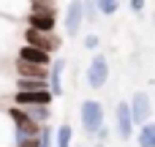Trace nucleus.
Segmentation results:
<instances>
[{
  "instance_id": "f257e3e1",
  "label": "nucleus",
  "mask_w": 155,
  "mask_h": 147,
  "mask_svg": "<svg viewBox=\"0 0 155 147\" xmlns=\"http://www.w3.org/2000/svg\"><path fill=\"white\" fill-rule=\"evenodd\" d=\"M79 120H82L84 134L87 136H95L104 128V104L95 101V98H84L79 104Z\"/></svg>"
},
{
  "instance_id": "f03ea898",
  "label": "nucleus",
  "mask_w": 155,
  "mask_h": 147,
  "mask_svg": "<svg viewBox=\"0 0 155 147\" xmlns=\"http://www.w3.org/2000/svg\"><path fill=\"white\" fill-rule=\"evenodd\" d=\"M5 112H8V117L14 120V128H16V142H19V139H35V136H41L44 125H41V123H35V120H33V117H30L22 106H16V104H14V106H8Z\"/></svg>"
},
{
  "instance_id": "7ed1b4c3",
  "label": "nucleus",
  "mask_w": 155,
  "mask_h": 147,
  "mask_svg": "<svg viewBox=\"0 0 155 147\" xmlns=\"http://www.w3.org/2000/svg\"><path fill=\"white\" fill-rule=\"evenodd\" d=\"M84 76H87V85H90L93 90L106 87V82H109V60H106V55H95V57L90 60Z\"/></svg>"
},
{
  "instance_id": "20e7f679",
  "label": "nucleus",
  "mask_w": 155,
  "mask_h": 147,
  "mask_svg": "<svg viewBox=\"0 0 155 147\" xmlns=\"http://www.w3.org/2000/svg\"><path fill=\"white\" fill-rule=\"evenodd\" d=\"M87 22V14H84V0H71L68 8H65V33L68 38L79 35L82 25Z\"/></svg>"
},
{
  "instance_id": "39448f33",
  "label": "nucleus",
  "mask_w": 155,
  "mask_h": 147,
  "mask_svg": "<svg viewBox=\"0 0 155 147\" xmlns=\"http://www.w3.org/2000/svg\"><path fill=\"white\" fill-rule=\"evenodd\" d=\"M114 120H117V136L123 142H128L134 136V128H136V120H134V112H131V104L128 101H120L117 109H114Z\"/></svg>"
},
{
  "instance_id": "423d86ee",
  "label": "nucleus",
  "mask_w": 155,
  "mask_h": 147,
  "mask_svg": "<svg viewBox=\"0 0 155 147\" xmlns=\"http://www.w3.org/2000/svg\"><path fill=\"white\" fill-rule=\"evenodd\" d=\"M25 44L38 46V49H46L49 55H54V52L60 49V38H57V35H52V33H41V30H33V27L25 30Z\"/></svg>"
},
{
  "instance_id": "0eeeda50",
  "label": "nucleus",
  "mask_w": 155,
  "mask_h": 147,
  "mask_svg": "<svg viewBox=\"0 0 155 147\" xmlns=\"http://www.w3.org/2000/svg\"><path fill=\"white\" fill-rule=\"evenodd\" d=\"M52 101H54L52 87L35 90V93H16L14 90V104L16 106H52Z\"/></svg>"
},
{
  "instance_id": "6e6552de",
  "label": "nucleus",
  "mask_w": 155,
  "mask_h": 147,
  "mask_svg": "<svg viewBox=\"0 0 155 147\" xmlns=\"http://www.w3.org/2000/svg\"><path fill=\"white\" fill-rule=\"evenodd\" d=\"M131 112H134V120H136V128L150 123V115H153V101L144 90H136L134 98H131Z\"/></svg>"
},
{
  "instance_id": "1a4fd4ad",
  "label": "nucleus",
  "mask_w": 155,
  "mask_h": 147,
  "mask_svg": "<svg viewBox=\"0 0 155 147\" xmlns=\"http://www.w3.org/2000/svg\"><path fill=\"white\" fill-rule=\"evenodd\" d=\"M57 25V16H54V8H41V11H30L27 14V27L33 30H41V33H52Z\"/></svg>"
},
{
  "instance_id": "9d476101",
  "label": "nucleus",
  "mask_w": 155,
  "mask_h": 147,
  "mask_svg": "<svg viewBox=\"0 0 155 147\" xmlns=\"http://www.w3.org/2000/svg\"><path fill=\"white\" fill-rule=\"evenodd\" d=\"M16 60H22V63H35V65H46V68H52V55L46 52V49H38V46H30V44H22L19 46V52H16Z\"/></svg>"
},
{
  "instance_id": "9b49d317",
  "label": "nucleus",
  "mask_w": 155,
  "mask_h": 147,
  "mask_svg": "<svg viewBox=\"0 0 155 147\" xmlns=\"http://www.w3.org/2000/svg\"><path fill=\"white\" fill-rule=\"evenodd\" d=\"M14 71H16V76H22V79H44V82L52 79V68L35 65V63H22V60H16V63H14Z\"/></svg>"
},
{
  "instance_id": "f8f14e48",
  "label": "nucleus",
  "mask_w": 155,
  "mask_h": 147,
  "mask_svg": "<svg viewBox=\"0 0 155 147\" xmlns=\"http://www.w3.org/2000/svg\"><path fill=\"white\" fill-rule=\"evenodd\" d=\"M0 147H16V128L8 112H0Z\"/></svg>"
},
{
  "instance_id": "ddd939ff",
  "label": "nucleus",
  "mask_w": 155,
  "mask_h": 147,
  "mask_svg": "<svg viewBox=\"0 0 155 147\" xmlns=\"http://www.w3.org/2000/svg\"><path fill=\"white\" fill-rule=\"evenodd\" d=\"M63 71H65V60H54L52 63V79H49L54 98H63Z\"/></svg>"
},
{
  "instance_id": "4468645a",
  "label": "nucleus",
  "mask_w": 155,
  "mask_h": 147,
  "mask_svg": "<svg viewBox=\"0 0 155 147\" xmlns=\"http://www.w3.org/2000/svg\"><path fill=\"white\" fill-rule=\"evenodd\" d=\"M136 145L139 147H155V120L139 125V131H136Z\"/></svg>"
},
{
  "instance_id": "2eb2a0df",
  "label": "nucleus",
  "mask_w": 155,
  "mask_h": 147,
  "mask_svg": "<svg viewBox=\"0 0 155 147\" xmlns=\"http://www.w3.org/2000/svg\"><path fill=\"white\" fill-rule=\"evenodd\" d=\"M46 87H49V82H44V79H22V76H16V82H14L16 93H35V90H46Z\"/></svg>"
},
{
  "instance_id": "dca6fc26",
  "label": "nucleus",
  "mask_w": 155,
  "mask_h": 147,
  "mask_svg": "<svg viewBox=\"0 0 155 147\" xmlns=\"http://www.w3.org/2000/svg\"><path fill=\"white\" fill-rule=\"evenodd\" d=\"M22 109H25L35 123H41V125H46L49 117H52V109H49V106H22Z\"/></svg>"
},
{
  "instance_id": "f3484780",
  "label": "nucleus",
  "mask_w": 155,
  "mask_h": 147,
  "mask_svg": "<svg viewBox=\"0 0 155 147\" xmlns=\"http://www.w3.org/2000/svg\"><path fill=\"white\" fill-rule=\"evenodd\" d=\"M71 139H74V128H71L68 123H63V125L57 128V136H54V147H74V145H71Z\"/></svg>"
},
{
  "instance_id": "a211bd4d",
  "label": "nucleus",
  "mask_w": 155,
  "mask_h": 147,
  "mask_svg": "<svg viewBox=\"0 0 155 147\" xmlns=\"http://www.w3.org/2000/svg\"><path fill=\"white\" fill-rule=\"evenodd\" d=\"M95 3H98V11L106 14V16L117 14V8H120V0H95Z\"/></svg>"
},
{
  "instance_id": "6ab92c4d",
  "label": "nucleus",
  "mask_w": 155,
  "mask_h": 147,
  "mask_svg": "<svg viewBox=\"0 0 155 147\" xmlns=\"http://www.w3.org/2000/svg\"><path fill=\"white\" fill-rule=\"evenodd\" d=\"M54 136H57V131L46 123V125H44V131H41V147H52V139H54Z\"/></svg>"
},
{
  "instance_id": "aec40b11",
  "label": "nucleus",
  "mask_w": 155,
  "mask_h": 147,
  "mask_svg": "<svg viewBox=\"0 0 155 147\" xmlns=\"http://www.w3.org/2000/svg\"><path fill=\"white\" fill-rule=\"evenodd\" d=\"M84 14H87V22H95L98 14H101V11H98V3H95V0H84Z\"/></svg>"
},
{
  "instance_id": "412c9836",
  "label": "nucleus",
  "mask_w": 155,
  "mask_h": 147,
  "mask_svg": "<svg viewBox=\"0 0 155 147\" xmlns=\"http://www.w3.org/2000/svg\"><path fill=\"white\" fill-rule=\"evenodd\" d=\"M98 44H101L98 35H87V38H84V46H87V49H98Z\"/></svg>"
},
{
  "instance_id": "4be33fe9",
  "label": "nucleus",
  "mask_w": 155,
  "mask_h": 147,
  "mask_svg": "<svg viewBox=\"0 0 155 147\" xmlns=\"http://www.w3.org/2000/svg\"><path fill=\"white\" fill-rule=\"evenodd\" d=\"M30 5H33V11H41V8H52V3H49V0H30Z\"/></svg>"
},
{
  "instance_id": "5701e85b",
  "label": "nucleus",
  "mask_w": 155,
  "mask_h": 147,
  "mask_svg": "<svg viewBox=\"0 0 155 147\" xmlns=\"http://www.w3.org/2000/svg\"><path fill=\"white\" fill-rule=\"evenodd\" d=\"M93 139H95V142H101V145H104V142H106V139H109V128H106V125H104V128H101V131H98V134H95V136H93Z\"/></svg>"
},
{
  "instance_id": "b1692460",
  "label": "nucleus",
  "mask_w": 155,
  "mask_h": 147,
  "mask_svg": "<svg viewBox=\"0 0 155 147\" xmlns=\"http://www.w3.org/2000/svg\"><path fill=\"white\" fill-rule=\"evenodd\" d=\"M131 11L142 14V11H144V0H131Z\"/></svg>"
},
{
  "instance_id": "393cba45",
  "label": "nucleus",
  "mask_w": 155,
  "mask_h": 147,
  "mask_svg": "<svg viewBox=\"0 0 155 147\" xmlns=\"http://www.w3.org/2000/svg\"><path fill=\"white\" fill-rule=\"evenodd\" d=\"M82 147H84V145H82Z\"/></svg>"
}]
</instances>
